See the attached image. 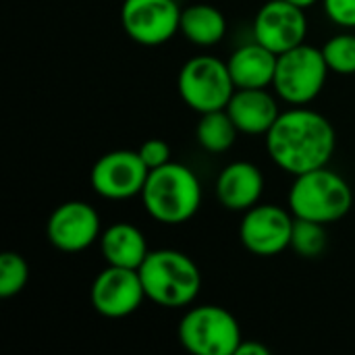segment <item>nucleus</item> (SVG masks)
I'll return each instance as SVG.
<instances>
[{"instance_id": "nucleus-8", "label": "nucleus", "mask_w": 355, "mask_h": 355, "mask_svg": "<svg viewBox=\"0 0 355 355\" xmlns=\"http://www.w3.org/2000/svg\"><path fill=\"white\" fill-rule=\"evenodd\" d=\"M150 168L137 150H112L100 156L89 171L92 189L112 202L141 196Z\"/></svg>"}, {"instance_id": "nucleus-24", "label": "nucleus", "mask_w": 355, "mask_h": 355, "mask_svg": "<svg viewBox=\"0 0 355 355\" xmlns=\"http://www.w3.org/2000/svg\"><path fill=\"white\" fill-rule=\"evenodd\" d=\"M139 156L141 160L146 162V166L152 171V168H158L166 162H171V146L164 141V139H146L141 146H139Z\"/></svg>"}, {"instance_id": "nucleus-2", "label": "nucleus", "mask_w": 355, "mask_h": 355, "mask_svg": "<svg viewBox=\"0 0 355 355\" xmlns=\"http://www.w3.org/2000/svg\"><path fill=\"white\" fill-rule=\"evenodd\" d=\"M139 198L144 210L156 223L175 227L198 214L202 206V183L189 166L171 160L150 171Z\"/></svg>"}, {"instance_id": "nucleus-10", "label": "nucleus", "mask_w": 355, "mask_h": 355, "mask_svg": "<svg viewBox=\"0 0 355 355\" xmlns=\"http://www.w3.org/2000/svg\"><path fill=\"white\" fill-rule=\"evenodd\" d=\"M295 216L277 204H256L239 223L241 245L260 258H272L289 250Z\"/></svg>"}, {"instance_id": "nucleus-21", "label": "nucleus", "mask_w": 355, "mask_h": 355, "mask_svg": "<svg viewBox=\"0 0 355 355\" xmlns=\"http://www.w3.org/2000/svg\"><path fill=\"white\" fill-rule=\"evenodd\" d=\"M324 60L329 64V71L337 75H355V33L352 29H345L333 37L327 40L322 46Z\"/></svg>"}, {"instance_id": "nucleus-14", "label": "nucleus", "mask_w": 355, "mask_h": 355, "mask_svg": "<svg viewBox=\"0 0 355 355\" xmlns=\"http://www.w3.org/2000/svg\"><path fill=\"white\" fill-rule=\"evenodd\" d=\"M264 193L262 171L248 160H235L227 164L216 177V198L223 208L231 212H245L260 204Z\"/></svg>"}, {"instance_id": "nucleus-11", "label": "nucleus", "mask_w": 355, "mask_h": 355, "mask_svg": "<svg viewBox=\"0 0 355 355\" xmlns=\"http://www.w3.org/2000/svg\"><path fill=\"white\" fill-rule=\"evenodd\" d=\"M102 220L98 210L81 200H69L52 210L46 223L48 241L64 254H79L100 241Z\"/></svg>"}, {"instance_id": "nucleus-4", "label": "nucleus", "mask_w": 355, "mask_h": 355, "mask_svg": "<svg viewBox=\"0 0 355 355\" xmlns=\"http://www.w3.org/2000/svg\"><path fill=\"white\" fill-rule=\"evenodd\" d=\"M287 204L295 218L331 225L349 214L354 189L343 175L320 166L293 177Z\"/></svg>"}, {"instance_id": "nucleus-5", "label": "nucleus", "mask_w": 355, "mask_h": 355, "mask_svg": "<svg viewBox=\"0 0 355 355\" xmlns=\"http://www.w3.org/2000/svg\"><path fill=\"white\" fill-rule=\"evenodd\" d=\"M177 337L187 352L196 355H235L243 341L237 318L214 304L189 308L179 322Z\"/></svg>"}, {"instance_id": "nucleus-26", "label": "nucleus", "mask_w": 355, "mask_h": 355, "mask_svg": "<svg viewBox=\"0 0 355 355\" xmlns=\"http://www.w3.org/2000/svg\"><path fill=\"white\" fill-rule=\"evenodd\" d=\"M287 2H291V4H295V6H300V8H310V6H314L318 0H287Z\"/></svg>"}, {"instance_id": "nucleus-18", "label": "nucleus", "mask_w": 355, "mask_h": 355, "mask_svg": "<svg viewBox=\"0 0 355 355\" xmlns=\"http://www.w3.org/2000/svg\"><path fill=\"white\" fill-rule=\"evenodd\" d=\"M179 33H183V37L193 46L210 48L223 42V37L227 35V19L212 4H189L181 12Z\"/></svg>"}, {"instance_id": "nucleus-3", "label": "nucleus", "mask_w": 355, "mask_h": 355, "mask_svg": "<svg viewBox=\"0 0 355 355\" xmlns=\"http://www.w3.org/2000/svg\"><path fill=\"white\" fill-rule=\"evenodd\" d=\"M137 270L146 297L160 308H187L202 291L200 266L179 250H150Z\"/></svg>"}, {"instance_id": "nucleus-16", "label": "nucleus", "mask_w": 355, "mask_h": 355, "mask_svg": "<svg viewBox=\"0 0 355 355\" xmlns=\"http://www.w3.org/2000/svg\"><path fill=\"white\" fill-rule=\"evenodd\" d=\"M277 54L260 42H250L233 50L227 60L231 79L237 89L272 87L277 71Z\"/></svg>"}, {"instance_id": "nucleus-17", "label": "nucleus", "mask_w": 355, "mask_h": 355, "mask_svg": "<svg viewBox=\"0 0 355 355\" xmlns=\"http://www.w3.org/2000/svg\"><path fill=\"white\" fill-rule=\"evenodd\" d=\"M100 252L110 266L139 268L150 254L144 233L131 223H114L106 227L100 235Z\"/></svg>"}, {"instance_id": "nucleus-1", "label": "nucleus", "mask_w": 355, "mask_h": 355, "mask_svg": "<svg viewBox=\"0 0 355 355\" xmlns=\"http://www.w3.org/2000/svg\"><path fill=\"white\" fill-rule=\"evenodd\" d=\"M264 137L270 160L291 177L329 166L337 150L333 123L306 106L283 110Z\"/></svg>"}, {"instance_id": "nucleus-20", "label": "nucleus", "mask_w": 355, "mask_h": 355, "mask_svg": "<svg viewBox=\"0 0 355 355\" xmlns=\"http://www.w3.org/2000/svg\"><path fill=\"white\" fill-rule=\"evenodd\" d=\"M324 227L327 225H322V223L295 218L289 250H293L300 258H308V260L322 256V252L327 250V229Z\"/></svg>"}, {"instance_id": "nucleus-19", "label": "nucleus", "mask_w": 355, "mask_h": 355, "mask_svg": "<svg viewBox=\"0 0 355 355\" xmlns=\"http://www.w3.org/2000/svg\"><path fill=\"white\" fill-rule=\"evenodd\" d=\"M237 135H239V129L229 116L227 108L200 114V121L196 127V139L206 152L223 154L231 150L237 141Z\"/></svg>"}, {"instance_id": "nucleus-15", "label": "nucleus", "mask_w": 355, "mask_h": 355, "mask_svg": "<svg viewBox=\"0 0 355 355\" xmlns=\"http://www.w3.org/2000/svg\"><path fill=\"white\" fill-rule=\"evenodd\" d=\"M227 112L239 133L245 135H266L281 114L277 98L266 87L235 89L227 104Z\"/></svg>"}, {"instance_id": "nucleus-23", "label": "nucleus", "mask_w": 355, "mask_h": 355, "mask_svg": "<svg viewBox=\"0 0 355 355\" xmlns=\"http://www.w3.org/2000/svg\"><path fill=\"white\" fill-rule=\"evenodd\" d=\"M322 8L337 27L355 29V0H322Z\"/></svg>"}, {"instance_id": "nucleus-9", "label": "nucleus", "mask_w": 355, "mask_h": 355, "mask_svg": "<svg viewBox=\"0 0 355 355\" xmlns=\"http://www.w3.org/2000/svg\"><path fill=\"white\" fill-rule=\"evenodd\" d=\"M181 12L177 0H123L121 25L135 44L154 48L179 33Z\"/></svg>"}, {"instance_id": "nucleus-6", "label": "nucleus", "mask_w": 355, "mask_h": 355, "mask_svg": "<svg viewBox=\"0 0 355 355\" xmlns=\"http://www.w3.org/2000/svg\"><path fill=\"white\" fill-rule=\"evenodd\" d=\"M327 77L329 64L322 48H314L304 42L279 54L272 89L283 102L291 106H306L320 96Z\"/></svg>"}, {"instance_id": "nucleus-13", "label": "nucleus", "mask_w": 355, "mask_h": 355, "mask_svg": "<svg viewBox=\"0 0 355 355\" xmlns=\"http://www.w3.org/2000/svg\"><path fill=\"white\" fill-rule=\"evenodd\" d=\"M252 29L254 40L279 56L306 42V10L287 0H268L258 8Z\"/></svg>"}, {"instance_id": "nucleus-7", "label": "nucleus", "mask_w": 355, "mask_h": 355, "mask_svg": "<svg viewBox=\"0 0 355 355\" xmlns=\"http://www.w3.org/2000/svg\"><path fill=\"white\" fill-rule=\"evenodd\" d=\"M177 89L181 100L198 114L223 110L235 94L227 60L210 54L189 58L177 77Z\"/></svg>"}, {"instance_id": "nucleus-12", "label": "nucleus", "mask_w": 355, "mask_h": 355, "mask_svg": "<svg viewBox=\"0 0 355 355\" xmlns=\"http://www.w3.org/2000/svg\"><path fill=\"white\" fill-rule=\"evenodd\" d=\"M146 289L135 268L106 266L100 270L89 289L92 308L104 318H127L144 304Z\"/></svg>"}, {"instance_id": "nucleus-25", "label": "nucleus", "mask_w": 355, "mask_h": 355, "mask_svg": "<svg viewBox=\"0 0 355 355\" xmlns=\"http://www.w3.org/2000/svg\"><path fill=\"white\" fill-rule=\"evenodd\" d=\"M235 355H270V349L264 345V343H260V341H241L239 343V347H237V352Z\"/></svg>"}, {"instance_id": "nucleus-22", "label": "nucleus", "mask_w": 355, "mask_h": 355, "mask_svg": "<svg viewBox=\"0 0 355 355\" xmlns=\"http://www.w3.org/2000/svg\"><path fill=\"white\" fill-rule=\"evenodd\" d=\"M29 281L27 260L17 252H4L0 256V297L8 300L19 295Z\"/></svg>"}]
</instances>
